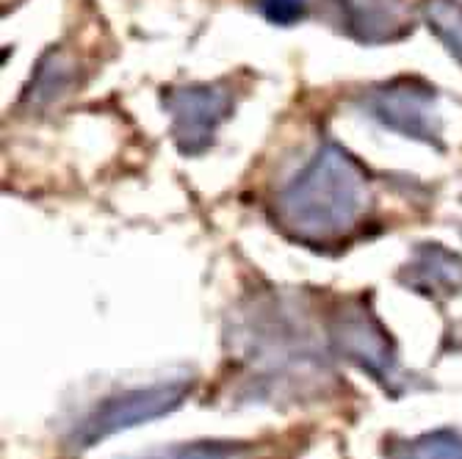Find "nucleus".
Listing matches in <instances>:
<instances>
[{
    "mask_svg": "<svg viewBox=\"0 0 462 459\" xmlns=\"http://www.w3.org/2000/svg\"><path fill=\"white\" fill-rule=\"evenodd\" d=\"M368 191L360 166L335 144H324L274 199L277 225L297 241L324 246L344 241L365 216Z\"/></svg>",
    "mask_w": 462,
    "mask_h": 459,
    "instance_id": "f257e3e1",
    "label": "nucleus"
},
{
    "mask_svg": "<svg viewBox=\"0 0 462 459\" xmlns=\"http://www.w3.org/2000/svg\"><path fill=\"white\" fill-rule=\"evenodd\" d=\"M189 393H191V382H158V385L116 393L100 401L87 418L72 429L69 445L78 451H87L116 432L163 418V415L175 412L186 401Z\"/></svg>",
    "mask_w": 462,
    "mask_h": 459,
    "instance_id": "f03ea898",
    "label": "nucleus"
},
{
    "mask_svg": "<svg viewBox=\"0 0 462 459\" xmlns=\"http://www.w3.org/2000/svg\"><path fill=\"white\" fill-rule=\"evenodd\" d=\"M329 341L338 354L371 373L376 382L396 380V354L385 326L363 305H346L329 321Z\"/></svg>",
    "mask_w": 462,
    "mask_h": 459,
    "instance_id": "7ed1b4c3",
    "label": "nucleus"
},
{
    "mask_svg": "<svg viewBox=\"0 0 462 459\" xmlns=\"http://www.w3.org/2000/svg\"><path fill=\"white\" fill-rule=\"evenodd\" d=\"M365 108L385 128L399 131L418 142H438L440 114L435 108V95L430 87L415 80H396L365 95Z\"/></svg>",
    "mask_w": 462,
    "mask_h": 459,
    "instance_id": "20e7f679",
    "label": "nucleus"
},
{
    "mask_svg": "<svg viewBox=\"0 0 462 459\" xmlns=\"http://www.w3.org/2000/svg\"><path fill=\"white\" fill-rule=\"evenodd\" d=\"M230 92L222 87H189L166 97L172 114V136L183 152H202L230 111Z\"/></svg>",
    "mask_w": 462,
    "mask_h": 459,
    "instance_id": "39448f33",
    "label": "nucleus"
},
{
    "mask_svg": "<svg viewBox=\"0 0 462 459\" xmlns=\"http://www.w3.org/2000/svg\"><path fill=\"white\" fill-rule=\"evenodd\" d=\"M341 25L349 36L365 45L402 39L412 25L402 0H332Z\"/></svg>",
    "mask_w": 462,
    "mask_h": 459,
    "instance_id": "423d86ee",
    "label": "nucleus"
},
{
    "mask_svg": "<svg viewBox=\"0 0 462 459\" xmlns=\"http://www.w3.org/2000/svg\"><path fill=\"white\" fill-rule=\"evenodd\" d=\"M410 280L424 294H432V290L451 294V290L462 288V261L451 252H443L438 246L421 249L418 261L410 266Z\"/></svg>",
    "mask_w": 462,
    "mask_h": 459,
    "instance_id": "0eeeda50",
    "label": "nucleus"
},
{
    "mask_svg": "<svg viewBox=\"0 0 462 459\" xmlns=\"http://www.w3.org/2000/svg\"><path fill=\"white\" fill-rule=\"evenodd\" d=\"M393 459H462V432L435 429L415 440L402 443Z\"/></svg>",
    "mask_w": 462,
    "mask_h": 459,
    "instance_id": "6e6552de",
    "label": "nucleus"
},
{
    "mask_svg": "<svg viewBox=\"0 0 462 459\" xmlns=\"http://www.w3.org/2000/svg\"><path fill=\"white\" fill-rule=\"evenodd\" d=\"M424 12L446 50L462 64V4L459 0H427Z\"/></svg>",
    "mask_w": 462,
    "mask_h": 459,
    "instance_id": "1a4fd4ad",
    "label": "nucleus"
},
{
    "mask_svg": "<svg viewBox=\"0 0 462 459\" xmlns=\"http://www.w3.org/2000/svg\"><path fill=\"white\" fill-rule=\"evenodd\" d=\"M125 459H249V448L241 443H219V440H205V443H186V445H170L158 448L142 456H125Z\"/></svg>",
    "mask_w": 462,
    "mask_h": 459,
    "instance_id": "9d476101",
    "label": "nucleus"
},
{
    "mask_svg": "<svg viewBox=\"0 0 462 459\" xmlns=\"http://www.w3.org/2000/svg\"><path fill=\"white\" fill-rule=\"evenodd\" d=\"M255 4L266 14V20H272L277 25L297 23L308 9V0H255Z\"/></svg>",
    "mask_w": 462,
    "mask_h": 459,
    "instance_id": "9b49d317",
    "label": "nucleus"
}]
</instances>
